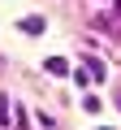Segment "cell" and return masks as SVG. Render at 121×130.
<instances>
[{"label":"cell","instance_id":"1","mask_svg":"<svg viewBox=\"0 0 121 130\" xmlns=\"http://www.w3.org/2000/svg\"><path fill=\"white\" fill-rule=\"evenodd\" d=\"M22 30H26V35H43V18H26Z\"/></svg>","mask_w":121,"mask_h":130},{"label":"cell","instance_id":"2","mask_svg":"<svg viewBox=\"0 0 121 130\" xmlns=\"http://www.w3.org/2000/svg\"><path fill=\"white\" fill-rule=\"evenodd\" d=\"M48 74H61V78H65V74H69V65L61 61V56H52V61H48Z\"/></svg>","mask_w":121,"mask_h":130},{"label":"cell","instance_id":"3","mask_svg":"<svg viewBox=\"0 0 121 130\" xmlns=\"http://www.w3.org/2000/svg\"><path fill=\"white\" fill-rule=\"evenodd\" d=\"M0 121H9V100L0 95Z\"/></svg>","mask_w":121,"mask_h":130}]
</instances>
